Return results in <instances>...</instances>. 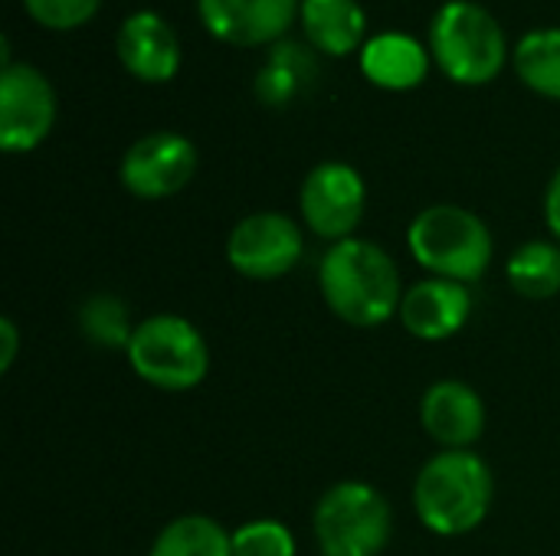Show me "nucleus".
Returning <instances> with one entry per match:
<instances>
[{
  "instance_id": "0eeeda50",
  "label": "nucleus",
  "mask_w": 560,
  "mask_h": 556,
  "mask_svg": "<svg viewBox=\"0 0 560 556\" xmlns=\"http://www.w3.org/2000/svg\"><path fill=\"white\" fill-rule=\"evenodd\" d=\"M305 252L302 229L279 210L243 216L226 239V262L233 272L253 282H272L289 275Z\"/></svg>"
},
{
  "instance_id": "ddd939ff",
  "label": "nucleus",
  "mask_w": 560,
  "mask_h": 556,
  "mask_svg": "<svg viewBox=\"0 0 560 556\" xmlns=\"http://www.w3.org/2000/svg\"><path fill=\"white\" fill-rule=\"evenodd\" d=\"M420 423L443 449H469L486 433V403L463 380H440L420 400Z\"/></svg>"
},
{
  "instance_id": "6ab92c4d",
  "label": "nucleus",
  "mask_w": 560,
  "mask_h": 556,
  "mask_svg": "<svg viewBox=\"0 0 560 556\" xmlns=\"http://www.w3.org/2000/svg\"><path fill=\"white\" fill-rule=\"evenodd\" d=\"M505 279L522 298H555L560 295V246L548 239H532L518 246L505 262Z\"/></svg>"
},
{
  "instance_id": "f257e3e1",
  "label": "nucleus",
  "mask_w": 560,
  "mask_h": 556,
  "mask_svg": "<svg viewBox=\"0 0 560 556\" xmlns=\"http://www.w3.org/2000/svg\"><path fill=\"white\" fill-rule=\"evenodd\" d=\"M318 288L331 315L351 328L387 324L407 292L387 249L358 236L328 246L318 265Z\"/></svg>"
},
{
  "instance_id": "f3484780",
  "label": "nucleus",
  "mask_w": 560,
  "mask_h": 556,
  "mask_svg": "<svg viewBox=\"0 0 560 556\" xmlns=\"http://www.w3.org/2000/svg\"><path fill=\"white\" fill-rule=\"evenodd\" d=\"M299 16L308 43L328 56H348L364 46L368 16L358 0H302Z\"/></svg>"
},
{
  "instance_id": "412c9836",
  "label": "nucleus",
  "mask_w": 560,
  "mask_h": 556,
  "mask_svg": "<svg viewBox=\"0 0 560 556\" xmlns=\"http://www.w3.org/2000/svg\"><path fill=\"white\" fill-rule=\"evenodd\" d=\"M135 328L138 324H131L125 301L108 292L85 298L79 308V331L85 334L89 344H95L102 351H128Z\"/></svg>"
},
{
  "instance_id": "39448f33",
  "label": "nucleus",
  "mask_w": 560,
  "mask_h": 556,
  "mask_svg": "<svg viewBox=\"0 0 560 556\" xmlns=\"http://www.w3.org/2000/svg\"><path fill=\"white\" fill-rule=\"evenodd\" d=\"M125 357L144 383L164 393H187L210 374V347L197 324L180 315H151L138 321Z\"/></svg>"
},
{
  "instance_id": "b1692460",
  "label": "nucleus",
  "mask_w": 560,
  "mask_h": 556,
  "mask_svg": "<svg viewBox=\"0 0 560 556\" xmlns=\"http://www.w3.org/2000/svg\"><path fill=\"white\" fill-rule=\"evenodd\" d=\"M16 351H20V334H16V324L13 318H0V370L7 374L16 360Z\"/></svg>"
},
{
  "instance_id": "2eb2a0df",
  "label": "nucleus",
  "mask_w": 560,
  "mask_h": 556,
  "mask_svg": "<svg viewBox=\"0 0 560 556\" xmlns=\"http://www.w3.org/2000/svg\"><path fill=\"white\" fill-rule=\"evenodd\" d=\"M322 66L315 59V49L295 43V39H279L272 43L266 66L256 72V98L269 108H285L305 98L318 85Z\"/></svg>"
},
{
  "instance_id": "dca6fc26",
  "label": "nucleus",
  "mask_w": 560,
  "mask_h": 556,
  "mask_svg": "<svg viewBox=\"0 0 560 556\" xmlns=\"http://www.w3.org/2000/svg\"><path fill=\"white\" fill-rule=\"evenodd\" d=\"M427 69H430L427 49L407 33L371 36L361 49V72L381 88H394V92L413 88L427 79Z\"/></svg>"
},
{
  "instance_id": "4be33fe9",
  "label": "nucleus",
  "mask_w": 560,
  "mask_h": 556,
  "mask_svg": "<svg viewBox=\"0 0 560 556\" xmlns=\"http://www.w3.org/2000/svg\"><path fill=\"white\" fill-rule=\"evenodd\" d=\"M233 556H295V537L282 521L256 518L233 531Z\"/></svg>"
},
{
  "instance_id": "aec40b11",
  "label": "nucleus",
  "mask_w": 560,
  "mask_h": 556,
  "mask_svg": "<svg viewBox=\"0 0 560 556\" xmlns=\"http://www.w3.org/2000/svg\"><path fill=\"white\" fill-rule=\"evenodd\" d=\"M515 72L532 92L560 102V26L532 29L518 39Z\"/></svg>"
},
{
  "instance_id": "1a4fd4ad",
  "label": "nucleus",
  "mask_w": 560,
  "mask_h": 556,
  "mask_svg": "<svg viewBox=\"0 0 560 556\" xmlns=\"http://www.w3.org/2000/svg\"><path fill=\"white\" fill-rule=\"evenodd\" d=\"M56 125V92L49 79L26 66L13 62L0 75V144L7 154L33 151L46 141Z\"/></svg>"
},
{
  "instance_id": "9d476101",
  "label": "nucleus",
  "mask_w": 560,
  "mask_h": 556,
  "mask_svg": "<svg viewBox=\"0 0 560 556\" xmlns=\"http://www.w3.org/2000/svg\"><path fill=\"white\" fill-rule=\"evenodd\" d=\"M197 170L194 144L177 131H151L138 138L118 167L121 187L141 200H164L180 193Z\"/></svg>"
},
{
  "instance_id": "20e7f679",
  "label": "nucleus",
  "mask_w": 560,
  "mask_h": 556,
  "mask_svg": "<svg viewBox=\"0 0 560 556\" xmlns=\"http://www.w3.org/2000/svg\"><path fill=\"white\" fill-rule=\"evenodd\" d=\"M430 49L440 69L459 85H486L505 66V33L499 20L472 0H450L436 10Z\"/></svg>"
},
{
  "instance_id": "393cba45",
  "label": "nucleus",
  "mask_w": 560,
  "mask_h": 556,
  "mask_svg": "<svg viewBox=\"0 0 560 556\" xmlns=\"http://www.w3.org/2000/svg\"><path fill=\"white\" fill-rule=\"evenodd\" d=\"M545 223L555 233V239L560 242V170L551 177L548 193H545Z\"/></svg>"
},
{
  "instance_id": "f03ea898",
  "label": "nucleus",
  "mask_w": 560,
  "mask_h": 556,
  "mask_svg": "<svg viewBox=\"0 0 560 556\" xmlns=\"http://www.w3.org/2000/svg\"><path fill=\"white\" fill-rule=\"evenodd\" d=\"M495 478L472 449L436 452L413 482V508L436 537L472 534L492 511Z\"/></svg>"
},
{
  "instance_id": "423d86ee",
  "label": "nucleus",
  "mask_w": 560,
  "mask_h": 556,
  "mask_svg": "<svg viewBox=\"0 0 560 556\" xmlns=\"http://www.w3.org/2000/svg\"><path fill=\"white\" fill-rule=\"evenodd\" d=\"M312 528L325 556H381L394 537V511L374 485L338 482L318 498Z\"/></svg>"
},
{
  "instance_id": "7ed1b4c3",
  "label": "nucleus",
  "mask_w": 560,
  "mask_h": 556,
  "mask_svg": "<svg viewBox=\"0 0 560 556\" xmlns=\"http://www.w3.org/2000/svg\"><path fill=\"white\" fill-rule=\"evenodd\" d=\"M407 249L430 275L463 285L479 282L489 272L495 252L482 216L456 203L420 210L407 229Z\"/></svg>"
},
{
  "instance_id": "5701e85b",
  "label": "nucleus",
  "mask_w": 560,
  "mask_h": 556,
  "mask_svg": "<svg viewBox=\"0 0 560 556\" xmlns=\"http://www.w3.org/2000/svg\"><path fill=\"white\" fill-rule=\"evenodd\" d=\"M30 16L49 29H72L95 16L102 0H23Z\"/></svg>"
},
{
  "instance_id": "a211bd4d",
  "label": "nucleus",
  "mask_w": 560,
  "mask_h": 556,
  "mask_svg": "<svg viewBox=\"0 0 560 556\" xmlns=\"http://www.w3.org/2000/svg\"><path fill=\"white\" fill-rule=\"evenodd\" d=\"M148 556H233V534L207 514H184L161 528Z\"/></svg>"
},
{
  "instance_id": "6e6552de",
  "label": "nucleus",
  "mask_w": 560,
  "mask_h": 556,
  "mask_svg": "<svg viewBox=\"0 0 560 556\" xmlns=\"http://www.w3.org/2000/svg\"><path fill=\"white\" fill-rule=\"evenodd\" d=\"M299 206H302L305 226L315 236H322L328 242L351 239V233L361 226L364 206H368L364 177L345 161H325V164L312 167L308 177L302 180Z\"/></svg>"
},
{
  "instance_id": "f8f14e48",
  "label": "nucleus",
  "mask_w": 560,
  "mask_h": 556,
  "mask_svg": "<svg viewBox=\"0 0 560 556\" xmlns=\"http://www.w3.org/2000/svg\"><path fill=\"white\" fill-rule=\"evenodd\" d=\"M472 315V295L463 282H450V279H423L417 285H410L404 292L400 301V324L407 328V334H413L417 341H446L453 334H459L466 328Z\"/></svg>"
},
{
  "instance_id": "9b49d317",
  "label": "nucleus",
  "mask_w": 560,
  "mask_h": 556,
  "mask_svg": "<svg viewBox=\"0 0 560 556\" xmlns=\"http://www.w3.org/2000/svg\"><path fill=\"white\" fill-rule=\"evenodd\" d=\"M299 10L302 0H197L200 23L233 46L279 43Z\"/></svg>"
},
{
  "instance_id": "4468645a",
  "label": "nucleus",
  "mask_w": 560,
  "mask_h": 556,
  "mask_svg": "<svg viewBox=\"0 0 560 556\" xmlns=\"http://www.w3.org/2000/svg\"><path fill=\"white\" fill-rule=\"evenodd\" d=\"M121 66L141 82H167L180 69V43L164 16L154 10L131 13L115 36Z\"/></svg>"
}]
</instances>
